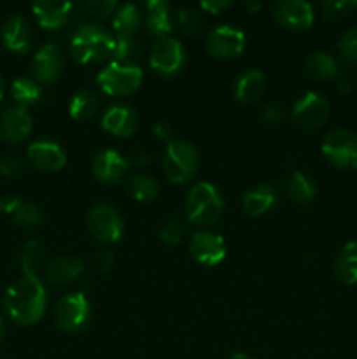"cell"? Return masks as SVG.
Listing matches in <instances>:
<instances>
[{
    "mask_svg": "<svg viewBox=\"0 0 357 359\" xmlns=\"http://www.w3.org/2000/svg\"><path fill=\"white\" fill-rule=\"evenodd\" d=\"M200 6H202V9L206 11V13L220 14V13H223V11L230 9V7L233 6V4L227 2V0H203V2L200 4Z\"/></svg>",
    "mask_w": 357,
    "mask_h": 359,
    "instance_id": "cell-44",
    "label": "cell"
},
{
    "mask_svg": "<svg viewBox=\"0 0 357 359\" xmlns=\"http://www.w3.org/2000/svg\"><path fill=\"white\" fill-rule=\"evenodd\" d=\"M186 65V51L181 42L174 37H161L154 42L150 51V67L160 76L172 77L181 72Z\"/></svg>",
    "mask_w": 357,
    "mask_h": 359,
    "instance_id": "cell-10",
    "label": "cell"
},
{
    "mask_svg": "<svg viewBox=\"0 0 357 359\" xmlns=\"http://www.w3.org/2000/svg\"><path fill=\"white\" fill-rule=\"evenodd\" d=\"M2 41L9 51L23 55L34 44V30L28 20L21 14H10L2 27Z\"/></svg>",
    "mask_w": 357,
    "mask_h": 359,
    "instance_id": "cell-16",
    "label": "cell"
},
{
    "mask_svg": "<svg viewBox=\"0 0 357 359\" xmlns=\"http://www.w3.org/2000/svg\"><path fill=\"white\" fill-rule=\"evenodd\" d=\"M329 111L331 107L324 95L317 93V91H308L296 100L290 118H293L294 125L300 128L314 130L328 121Z\"/></svg>",
    "mask_w": 357,
    "mask_h": 359,
    "instance_id": "cell-9",
    "label": "cell"
},
{
    "mask_svg": "<svg viewBox=\"0 0 357 359\" xmlns=\"http://www.w3.org/2000/svg\"><path fill=\"white\" fill-rule=\"evenodd\" d=\"M322 154L338 168H357V135L349 130H331L322 140Z\"/></svg>",
    "mask_w": 357,
    "mask_h": 359,
    "instance_id": "cell-7",
    "label": "cell"
},
{
    "mask_svg": "<svg viewBox=\"0 0 357 359\" xmlns=\"http://www.w3.org/2000/svg\"><path fill=\"white\" fill-rule=\"evenodd\" d=\"M276 203V191L272 184H258L244 195V209L251 216H262Z\"/></svg>",
    "mask_w": 357,
    "mask_h": 359,
    "instance_id": "cell-24",
    "label": "cell"
},
{
    "mask_svg": "<svg viewBox=\"0 0 357 359\" xmlns=\"http://www.w3.org/2000/svg\"><path fill=\"white\" fill-rule=\"evenodd\" d=\"M286 118V111L280 104H266L261 109V119L266 121L268 125H276V123H282Z\"/></svg>",
    "mask_w": 357,
    "mask_h": 359,
    "instance_id": "cell-40",
    "label": "cell"
},
{
    "mask_svg": "<svg viewBox=\"0 0 357 359\" xmlns=\"http://www.w3.org/2000/svg\"><path fill=\"white\" fill-rule=\"evenodd\" d=\"M130 195L136 202H153L160 195V184L156 179L149 175H135L130 179Z\"/></svg>",
    "mask_w": 357,
    "mask_h": 359,
    "instance_id": "cell-31",
    "label": "cell"
},
{
    "mask_svg": "<svg viewBox=\"0 0 357 359\" xmlns=\"http://www.w3.org/2000/svg\"><path fill=\"white\" fill-rule=\"evenodd\" d=\"M175 18L184 35H195L202 28V16L192 7H181L175 13Z\"/></svg>",
    "mask_w": 357,
    "mask_h": 359,
    "instance_id": "cell-35",
    "label": "cell"
},
{
    "mask_svg": "<svg viewBox=\"0 0 357 359\" xmlns=\"http://www.w3.org/2000/svg\"><path fill=\"white\" fill-rule=\"evenodd\" d=\"M142 79V69L136 63H122L114 60L100 70L97 83L108 97H126L139 90Z\"/></svg>",
    "mask_w": 357,
    "mask_h": 359,
    "instance_id": "cell-4",
    "label": "cell"
},
{
    "mask_svg": "<svg viewBox=\"0 0 357 359\" xmlns=\"http://www.w3.org/2000/svg\"><path fill=\"white\" fill-rule=\"evenodd\" d=\"M27 156L34 167L46 172L59 170L66 163L65 151L58 142L51 139H41L31 142L27 149Z\"/></svg>",
    "mask_w": 357,
    "mask_h": 359,
    "instance_id": "cell-17",
    "label": "cell"
},
{
    "mask_svg": "<svg viewBox=\"0 0 357 359\" xmlns=\"http://www.w3.org/2000/svg\"><path fill=\"white\" fill-rule=\"evenodd\" d=\"M55 323L62 332L77 333L86 328L91 318L90 300L83 293H70L55 305Z\"/></svg>",
    "mask_w": 357,
    "mask_h": 359,
    "instance_id": "cell-6",
    "label": "cell"
},
{
    "mask_svg": "<svg viewBox=\"0 0 357 359\" xmlns=\"http://www.w3.org/2000/svg\"><path fill=\"white\" fill-rule=\"evenodd\" d=\"M140 55H142V46L139 41H135L133 37H115L114 49H112V56L115 58V62L133 63L140 58Z\"/></svg>",
    "mask_w": 357,
    "mask_h": 359,
    "instance_id": "cell-33",
    "label": "cell"
},
{
    "mask_svg": "<svg viewBox=\"0 0 357 359\" xmlns=\"http://www.w3.org/2000/svg\"><path fill=\"white\" fill-rule=\"evenodd\" d=\"M146 27L149 35L158 39L168 37V34L174 30L170 4L164 0H149L146 4Z\"/></svg>",
    "mask_w": 357,
    "mask_h": 359,
    "instance_id": "cell-21",
    "label": "cell"
},
{
    "mask_svg": "<svg viewBox=\"0 0 357 359\" xmlns=\"http://www.w3.org/2000/svg\"><path fill=\"white\" fill-rule=\"evenodd\" d=\"M63 67H65V56H63L62 49L56 44H46L31 58V79L42 84L55 83L62 76Z\"/></svg>",
    "mask_w": 357,
    "mask_h": 359,
    "instance_id": "cell-12",
    "label": "cell"
},
{
    "mask_svg": "<svg viewBox=\"0 0 357 359\" xmlns=\"http://www.w3.org/2000/svg\"><path fill=\"white\" fill-rule=\"evenodd\" d=\"M115 39L102 25L83 23L70 39V56L77 63H91L112 56Z\"/></svg>",
    "mask_w": 357,
    "mask_h": 359,
    "instance_id": "cell-2",
    "label": "cell"
},
{
    "mask_svg": "<svg viewBox=\"0 0 357 359\" xmlns=\"http://www.w3.org/2000/svg\"><path fill=\"white\" fill-rule=\"evenodd\" d=\"M128 163L132 165H136V167H147V165L150 163V154L147 153V151H133L132 156H130Z\"/></svg>",
    "mask_w": 357,
    "mask_h": 359,
    "instance_id": "cell-46",
    "label": "cell"
},
{
    "mask_svg": "<svg viewBox=\"0 0 357 359\" xmlns=\"http://www.w3.org/2000/svg\"><path fill=\"white\" fill-rule=\"evenodd\" d=\"M189 252L200 265L216 266L226 258V242L214 231H196L189 241Z\"/></svg>",
    "mask_w": 357,
    "mask_h": 359,
    "instance_id": "cell-13",
    "label": "cell"
},
{
    "mask_svg": "<svg viewBox=\"0 0 357 359\" xmlns=\"http://www.w3.org/2000/svg\"><path fill=\"white\" fill-rule=\"evenodd\" d=\"M182 237H184V224L178 219H168L161 224L160 238L164 244L175 245L182 241Z\"/></svg>",
    "mask_w": 357,
    "mask_h": 359,
    "instance_id": "cell-38",
    "label": "cell"
},
{
    "mask_svg": "<svg viewBox=\"0 0 357 359\" xmlns=\"http://www.w3.org/2000/svg\"><path fill=\"white\" fill-rule=\"evenodd\" d=\"M266 79L265 74L258 69L245 70L244 74L237 77L233 86L234 98L241 104H252V102L259 100L261 95L265 93Z\"/></svg>",
    "mask_w": 357,
    "mask_h": 359,
    "instance_id": "cell-22",
    "label": "cell"
},
{
    "mask_svg": "<svg viewBox=\"0 0 357 359\" xmlns=\"http://www.w3.org/2000/svg\"><path fill=\"white\" fill-rule=\"evenodd\" d=\"M13 219L18 226L27 228V230H34V228L41 226L42 221H44V216H42V210L38 209L35 203L23 202L18 207L16 212L13 214Z\"/></svg>",
    "mask_w": 357,
    "mask_h": 359,
    "instance_id": "cell-34",
    "label": "cell"
},
{
    "mask_svg": "<svg viewBox=\"0 0 357 359\" xmlns=\"http://www.w3.org/2000/svg\"><path fill=\"white\" fill-rule=\"evenodd\" d=\"M128 167V160L122 158L115 149L100 151L93 158V163H91L93 175L100 182H105V184H114V182L121 181Z\"/></svg>",
    "mask_w": 357,
    "mask_h": 359,
    "instance_id": "cell-18",
    "label": "cell"
},
{
    "mask_svg": "<svg viewBox=\"0 0 357 359\" xmlns=\"http://www.w3.org/2000/svg\"><path fill=\"white\" fill-rule=\"evenodd\" d=\"M304 72L314 81H331L340 74V65L329 53L315 51L304 60Z\"/></svg>",
    "mask_w": 357,
    "mask_h": 359,
    "instance_id": "cell-26",
    "label": "cell"
},
{
    "mask_svg": "<svg viewBox=\"0 0 357 359\" xmlns=\"http://www.w3.org/2000/svg\"><path fill=\"white\" fill-rule=\"evenodd\" d=\"M276 23L289 30H307L314 23V7L304 0H282L273 7Z\"/></svg>",
    "mask_w": 357,
    "mask_h": 359,
    "instance_id": "cell-15",
    "label": "cell"
},
{
    "mask_svg": "<svg viewBox=\"0 0 357 359\" xmlns=\"http://www.w3.org/2000/svg\"><path fill=\"white\" fill-rule=\"evenodd\" d=\"M23 170V161L16 156H6L0 160V175L4 177H13Z\"/></svg>",
    "mask_w": 357,
    "mask_h": 359,
    "instance_id": "cell-41",
    "label": "cell"
},
{
    "mask_svg": "<svg viewBox=\"0 0 357 359\" xmlns=\"http://www.w3.org/2000/svg\"><path fill=\"white\" fill-rule=\"evenodd\" d=\"M6 333V326H4V319L0 318V342H2V337Z\"/></svg>",
    "mask_w": 357,
    "mask_h": 359,
    "instance_id": "cell-50",
    "label": "cell"
},
{
    "mask_svg": "<svg viewBox=\"0 0 357 359\" xmlns=\"http://www.w3.org/2000/svg\"><path fill=\"white\" fill-rule=\"evenodd\" d=\"M139 126V116L128 105H112L102 116V128L115 137H130Z\"/></svg>",
    "mask_w": 357,
    "mask_h": 359,
    "instance_id": "cell-20",
    "label": "cell"
},
{
    "mask_svg": "<svg viewBox=\"0 0 357 359\" xmlns=\"http://www.w3.org/2000/svg\"><path fill=\"white\" fill-rule=\"evenodd\" d=\"M200 165L198 151L186 140H174L168 144L163 156V170L168 181L174 184H184L196 174Z\"/></svg>",
    "mask_w": 357,
    "mask_h": 359,
    "instance_id": "cell-5",
    "label": "cell"
},
{
    "mask_svg": "<svg viewBox=\"0 0 357 359\" xmlns=\"http://www.w3.org/2000/svg\"><path fill=\"white\" fill-rule=\"evenodd\" d=\"M230 359H252V358L247 356V354H244V353H234V354H231Z\"/></svg>",
    "mask_w": 357,
    "mask_h": 359,
    "instance_id": "cell-49",
    "label": "cell"
},
{
    "mask_svg": "<svg viewBox=\"0 0 357 359\" xmlns=\"http://www.w3.org/2000/svg\"><path fill=\"white\" fill-rule=\"evenodd\" d=\"M338 53L343 62L357 65V28L345 32L338 41Z\"/></svg>",
    "mask_w": 357,
    "mask_h": 359,
    "instance_id": "cell-37",
    "label": "cell"
},
{
    "mask_svg": "<svg viewBox=\"0 0 357 359\" xmlns=\"http://www.w3.org/2000/svg\"><path fill=\"white\" fill-rule=\"evenodd\" d=\"M97 111H98L97 97H94V93H91V91L88 90L77 91L69 104L70 116H72L74 119H77V121L90 119Z\"/></svg>",
    "mask_w": 357,
    "mask_h": 359,
    "instance_id": "cell-30",
    "label": "cell"
},
{
    "mask_svg": "<svg viewBox=\"0 0 357 359\" xmlns=\"http://www.w3.org/2000/svg\"><path fill=\"white\" fill-rule=\"evenodd\" d=\"M115 37L125 39L133 37L140 27V11L135 4H122L115 9L114 20H112Z\"/></svg>",
    "mask_w": 357,
    "mask_h": 359,
    "instance_id": "cell-28",
    "label": "cell"
},
{
    "mask_svg": "<svg viewBox=\"0 0 357 359\" xmlns=\"http://www.w3.org/2000/svg\"><path fill=\"white\" fill-rule=\"evenodd\" d=\"M286 191L298 205H307L317 195V184L303 172H293L286 181Z\"/></svg>",
    "mask_w": 357,
    "mask_h": 359,
    "instance_id": "cell-27",
    "label": "cell"
},
{
    "mask_svg": "<svg viewBox=\"0 0 357 359\" xmlns=\"http://www.w3.org/2000/svg\"><path fill=\"white\" fill-rule=\"evenodd\" d=\"M356 77L350 76V74H346V76H342L338 81V91H342V93H350V91L356 88Z\"/></svg>",
    "mask_w": 357,
    "mask_h": 359,
    "instance_id": "cell-47",
    "label": "cell"
},
{
    "mask_svg": "<svg viewBox=\"0 0 357 359\" xmlns=\"http://www.w3.org/2000/svg\"><path fill=\"white\" fill-rule=\"evenodd\" d=\"M80 11H84L90 16L97 18H107L108 14L114 13L118 9V4L114 0H90V2L80 4Z\"/></svg>",
    "mask_w": 357,
    "mask_h": 359,
    "instance_id": "cell-39",
    "label": "cell"
},
{
    "mask_svg": "<svg viewBox=\"0 0 357 359\" xmlns=\"http://www.w3.org/2000/svg\"><path fill=\"white\" fill-rule=\"evenodd\" d=\"M94 263H97L98 272L108 273L112 270V266H114V255H112L111 251L102 249V251H98L97 256H94Z\"/></svg>",
    "mask_w": 357,
    "mask_h": 359,
    "instance_id": "cell-42",
    "label": "cell"
},
{
    "mask_svg": "<svg viewBox=\"0 0 357 359\" xmlns=\"http://www.w3.org/2000/svg\"><path fill=\"white\" fill-rule=\"evenodd\" d=\"M4 93H6V86H4V81L2 77H0V100L4 98Z\"/></svg>",
    "mask_w": 357,
    "mask_h": 359,
    "instance_id": "cell-51",
    "label": "cell"
},
{
    "mask_svg": "<svg viewBox=\"0 0 357 359\" xmlns=\"http://www.w3.org/2000/svg\"><path fill=\"white\" fill-rule=\"evenodd\" d=\"M205 46L214 58H234L245 49V34L233 25H219L206 34Z\"/></svg>",
    "mask_w": 357,
    "mask_h": 359,
    "instance_id": "cell-11",
    "label": "cell"
},
{
    "mask_svg": "<svg viewBox=\"0 0 357 359\" xmlns=\"http://www.w3.org/2000/svg\"><path fill=\"white\" fill-rule=\"evenodd\" d=\"M10 95L16 100V105L27 107V105H34L41 100L42 88L31 77H18L10 86Z\"/></svg>",
    "mask_w": 357,
    "mask_h": 359,
    "instance_id": "cell-29",
    "label": "cell"
},
{
    "mask_svg": "<svg viewBox=\"0 0 357 359\" xmlns=\"http://www.w3.org/2000/svg\"><path fill=\"white\" fill-rule=\"evenodd\" d=\"M88 228L91 235L102 244H114L125 233V223L115 207L108 203H97L88 214Z\"/></svg>",
    "mask_w": 357,
    "mask_h": 359,
    "instance_id": "cell-8",
    "label": "cell"
},
{
    "mask_svg": "<svg viewBox=\"0 0 357 359\" xmlns=\"http://www.w3.org/2000/svg\"><path fill=\"white\" fill-rule=\"evenodd\" d=\"M244 7L248 11V13H255V11L261 7V4H259V2H245Z\"/></svg>",
    "mask_w": 357,
    "mask_h": 359,
    "instance_id": "cell-48",
    "label": "cell"
},
{
    "mask_svg": "<svg viewBox=\"0 0 357 359\" xmlns=\"http://www.w3.org/2000/svg\"><path fill=\"white\" fill-rule=\"evenodd\" d=\"M357 9V2L354 0H328V2L321 4L322 16L328 20H335V18H343L352 14Z\"/></svg>",
    "mask_w": 357,
    "mask_h": 359,
    "instance_id": "cell-36",
    "label": "cell"
},
{
    "mask_svg": "<svg viewBox=\"0 0 357 359\" xmlns=\"http://www.w3.org/2000/svg\"><path fill=\"white\" fill-rule=\"evenodd\" d=\"M154 133H156L158 139L163 140V142L167 144H172L174 140H177L175 139V128L167 121L156 123V126H154Z\"/></svg>",
    "mask_w": 357,
    "mask_h": 359,
    "instance_id": "cell-43",
    "label": "cell"
},
{
    "mask_svg": "<svg viewBox=\"0 0 357 359\" xmlns=\"http://www.w3.org/2000/svg\"><path fill=\"white\" fill-rule=\"evenodd\" d=\"M223 207V198L216 186L210 182H198L189 189L186 198V217L189 223L206 226L219 219Z\"/></svg>",
    "mask_w": 357,
    "mask_h": 359,
    "instance_id": "cell-3",
    "label": "cell"
},
{
    "mask_svg": "<svg viewBox=\"0 0 357 359\" xmlns=\"http://www.w3.org/2000/svg\"><path fill=\"white\" fill-rule=\"evenodd\" d=\"M336 279L345 286L357 284V242H349L336 255L332 263Z\"/></svg>",
    "mask_w": 357,
    "mask_h": 359,
    "instance_id": "cell-25",
    "label": "cell"
},
{
    "mask_svg": "<svg viewBox=\"0 0 357 359\" xmlns=\"http://www.w3.org/2000/svg\"><path fill=\"white\" fill-rule=\"evenodd\" d=\"M44 248H42L37 241H28L20 251V263L23 273L37 276V270L44 265Z\"/></svg>",
    "mask_w": 357,
    "mask_h": 359,
    "instance_id": "cell-32",
    "label": "cell"
},
{
    "mask_svg": "<svg viewBox=\"0 0 357 359\" xmlns=\"http://www.w3.org/2000/svg\"><path fill=\"white\" fill-rule=\"evenodd\" d=\"M84 272V265L79 258L69 255H62L52 258L48 263L46 276L51 283L55 284H66L74 283L80 273Z\"/></svg>",
    "mask_w": 357,
    "mask_h": 359,
    "instance_id": "cell-23",
    "label": "cell"
},
{
    "mask_svg": "<svg viewBox=\"0 0 357 359\" xmlns=\"http://www.w3.org/2000/svg\"><path fill=\"white\" fill-rule=\"evenodd\" d=\"M48 309V291L37 276L23 273L14 280L4 294V311L21 326L41 321Z\"/></svg>",
    "mask_w": 357,
    "mask_h": 359,
    "instance_id": "cell-1",
    "label": "cell"
},
{
    "mask_svg": "<svg viewBox=\"0 0 357 359\" xmlns=\"http://www.w3.org/2000/svg\"><path fill=\"white\" fill-rule=\"evenodd\" d=\"M21 203H23V200H21L18 195H6L4 198H0V209H2V212L10 214V216H13Z\"/></svg>",
    "mask_w": 357,
    "mask_h": 359,
    "instance_id": "cell-45",
    "label": "cell"
},
{
    "mask_svg": "<svg viewBox=\"0 0 357 359\" xmlns=\"http://www.w3.org/2000/svg\"><path fill=\"white\" fill-rule=\"evenodd\" d=\"M0 214H2V209H0Z\"/></svg>",
    "mask_w": 357,
    "mask_h": 359,
    "instance_id": "cell-52",
    "label": "cell"
},
{
    "mask_svg": "<svg viewBox=\"0 0 357 359\" xmlns=\"http://www.w3.org/2000/svg\"><path fill=\"white\" fill-rule=\"evenodd\" d=\"M31 132V118L27 107L10 105L0 114V140L6 144H20Z\"/></svg>",
    "mask_w": 357,
    "mask_h": 359,
    "instance_id": "cell-14",
    "label": "cell"
},
{
    "mask_svg": "<svg viewBox=\"0 0 357 359\" xmlns=\"http://www.w3.org/2000/svg\"><path fill=\"white\" fill-rule=\"evenodd\" d=\"M38 25L46 30H59L69 23L74 13L72 2H51V0H38L31 6Z\"/></svg>",
    "mask_w": 357,
    "mask_h": 359,
    "instance_id": "cell-19",
    "label": "cell"
}]
</instances>
